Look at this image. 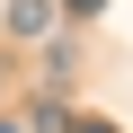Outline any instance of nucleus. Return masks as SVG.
Listing matches in <instances>:
<instances>
[{"label":"nucleus","mask_w":133,"mask_h":133,"mask_svg":"<svg viewBox=\"0 0 133 133\" xmlns=\"http://www.w3.org/2000/svg\"><path fill=\"white\" fill-rule=\"evenodd\" d=\"M9 27H18V36H44V27H53V0H18Z\"/></svg>","instance_id":"obj_1"},{"label":"nucleus","mask_w":133,"mask_h":133,"mask_svg":"<svg viewBox=\"0 0 133 133\" xmlns=\"http://www.w3.org/2000/svg\"><path fill=\"white\" fill-rule=\"evenodd\" d=\"M62 9H71V18H98V9H107V0H62Z\"/></svg>","instance_id":"obj_2"},{"label":"nucleus","mask_w":133,"mask_h":133,"mask_svg":"<svg viewBox=\"0 0 133 133\" xmlns=\"http://www.w3.org/2000/svg\"><path fill=\"white\" fill-rule=\"evenodd\" d=\"M71 133H115V124H98V115H89V124H71Z\"/></svg>","instance_id":"obj_3"},{"label":"nucleus","mask_w":133,"mask_h":133,"mask_svg":"<svg viewBox=\"0 0 133 133\" xmlns=\"http://www.w3.org/2000/svg\"><path fill=\"white\" fill-rule=\"evenodd\" d=\"M0 133H18V124H0Z\"/></svg>","instance_id":"obj_4"}]
</instances>
